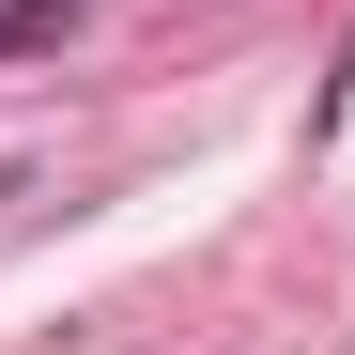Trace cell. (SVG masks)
<instances>
[{
    "mask_svg": "<svg viewBox=\"0 0 355 355\" xmlns=\"http://www.w3.org/2000/svg\"><path fill=\"white\" fill-rule=\"evenodd\" d=\"M78 16H93V0H0V62H31V46H62Z\"/></svg>",
    "mask_w": 355,
    "mask_h": 355,
    "instance_id": "obj_1",
    "label": "cell"
}]
</instances>
